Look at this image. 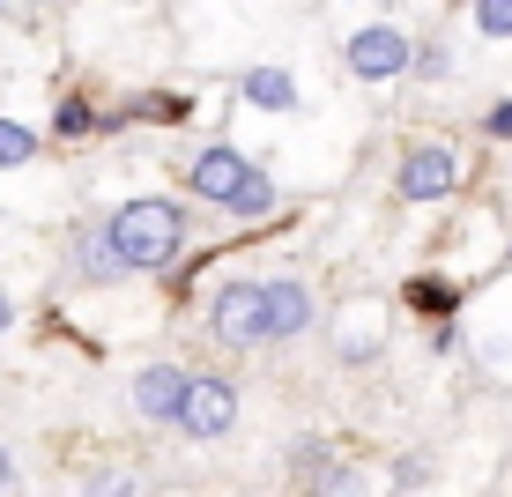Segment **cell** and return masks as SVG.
I'll use <instances>...</instances> for the list:
<instances>
[{"mask_svg":"<svg viewBox=\"0 0 512 497\" xmlns=\"http://www.w3.org/2000/svg\"><path fill=\"white\" fill-rule=\"evenodd\" d=\"M104 238H112V260L127 275H156V268H171V260L186 253L193 216L179 201H164V193H141V201H127L112 223H104Z\"/></svg>","mask_w":512,"mask_h":497,"instance_id":"6da1fadb","label":"cell"},{"mask_svg":"<svg viewBox=\"0 0 512 497\" xmlns=\"http://www.w3.org/2000/svg\"><path fill=\"white\" fill-rule=\"evenodd\" d=\"M409 60H416V38H401L394 23H364L357 38L342 45V67L357 82H394V75H409Z\"/></svg>","mask_w":512,"mask_h":497,"instance_id":"7a4b0ae2","label":"cell"},{"mask_svg":"<svg viewBox=\"0 0 512 497\" xmlns=\"http://www.w3.org/2000/svg\"><path fill=\"white\" fill-rule=\"evenodd\" d=\"M453 186H461V149H446V141H416V149L401 156V171H394L401 201H446Z\"/></svg>","mask_w":512,"mask_h":497,"instance_id":"3957f363","label":"cell"},{"mask_svg":"<svg viewBox=\"0 0 512 497\" xmlns=\"http://www.w3.org/2000/svg\"><path fill=\"white\" fill-rule=\"evenodd\" d=\"M253 171H260L253 156H238L231 141H216V149H201V156L186 164V186H193V201H208V208H231L238 193L253 186Z\"/></svg>","mask_w":512,"mask_h":497,"instance_id":"277c9868","label":"cell"},{"mask_svg":"<svg viewBox=\"0 0 512 497\" xmlns=\"http://www.w3.org/2000/svg\"><path fill=\"white\" fill-rule=\"evenodd\" d=\"M179 431L193 446H216V438L238 431V386L231 379H193L186 386V408H179Z\"/></svg>","mask_w":512,"mask_h":497,"instance_id":"5b68a950","label":"cell"},{"mask_svg":"<svg viewBox=\"0 0 512 497\" xmlns=\"http://www.w3.org/2000/svg\"><path fill=\"white\" fill-rule=\"evenodd\" d=\"M208 334H216L223 349H260L268 342V327H260V282H223V290L208 297Z\"/></svg>","mask_w":512,"mask_h":497,"instance_id":"8992f818","label":"cell"},{"mask_svg":"<svg viewBox=\"0 0 512 497\" xmlns=\"http://www.w3.org/2000/svg\"><path fill=\"white\" fill-rule=\"evenodd\" d=\"M186 386H193L186 364H141V371H134V416H141V423H179Z\"/></svg>","mask_w":512,"mask_h":497,"instance_id":"52a82bcc","label":"cell"},{"mask_svg":"<svg viewBox=\"0 0 512 497\" xmlns=\"http://www.w3.org/2000/svg\"><path fill=\"white\" fill-rule=\"evenodd\" d=\"M260 327H268V342H297V334L312 327V290L297 275L260 282Z\"/></svg>","mask_w":512,"mask_h":497,"instance_id":"ba28073f","label":"cell"},{"mask_svg":"<svg viewBox=\"0 0 512 497\" xmlns=\"http://www.w3.org/2000/svg\"><path fill=\"white\" fill-rule=\"evenodd\" d=\"M67 268H75V282H119L127 268L112 260V238H104V223H82L75 238H67Z\"/></svg>","mask_w":512,"mask_h":497,"instance_id":"9c48e42d","label":"cell"},{"mask_svg":"<svg viewBox=\"0 0 512 497\" xmlns=\"http://www.w3.org/2000/svg\"><path fill=\"white\" fill-rule=\"evenodd\" d=\"M238 97L253 104V112H290V104H297V75H290V67H245Z\"/></svg>","mask_w":512,"mask_h":497,"instance_id":"30bf717a","label":"cell"},{"mask_svg":"<svg viewBox=\"0 0 512 497\" xmlns=\"http://www.w3.org/2000/svg\"><path fill=\"white\" fill-rule=\"evenodd\" d=\"M268 208H275V179H268V171H253V186H245L238 201L223 208V216H238V223H260V216H268Z\"/></svg>","mask_w":512,"mask_h":497,"instance_id":"8fae6325","label":"cell"},{"mask_svg":"<svg viewBox=\"0 0 512 497\" xmlns=\"http://www.w3.org/2000/svg\"><path fill=\"white\" fill-rule=\"evenodd\" d=\"M141 490H149V483H141L134 468H97L90 483H82V497H141Z\"/></svg>","mask_w":512,"mask_h":497,"instance_id":"7c38bea8","label":"cell"},{"mask_svg":"<svg viewBox=\"0 0 512 497\" xmlns=\"http://www.w3.org/2000/svg\"><path fill=\"white\" fill-rule=\"evenodd\" d=\"M30 156H38V134H30V127H15V119H0V171L30 164Z\"/></svg>","mask_w":512,"mask_h":497,"instance_id":"4fadbf2b","label":"cell"},{"mask_svg":"<svg viewBox=\"0 0 512 497\" xmlns=\"http://www.w3.org/2000/svg\"><path fill=\"white\" fill-rule=\"evenodd\" d=\"M312 497H364V475L349 468V460H334L327 475H312Z\"/></svg>","mask_w":512,"mask_h":497,"instance_id":"5bb4252c","label":"cell"},{"mask_svg":"<svg viewBox=\"0 0 512 497\" xmlns=\"http://www.w3.org/2000/svg\"><path fill=\"white\" fill-rule=\"evenodd\" d=\"M475 30L483 38H512V0H475Z\"/></svg>","mask_w":512,"mask_h":497,"instance_id":"9a60e30c","label":"cell"},{"mask_svg":"<svg viewBox=\"0 0 512 497\" xmlns=\"http://www.w3.org/2000/svg\"><path fill=\"white\" fill-rule=\"evenodd\" d=\"M52 127H60V134H90V127H97V112H90L82 97H67L60 112H52Z\"/></svg>","mask_w":512,"mask_h":497,"instance_id":"2e32d148","label":"cell"},{"mask_svg":"<svg viewBox=\"0 0 512 497\" xmlns=\"http://www.w3.org/2000/svg\"><path fill=\"white\" fill-rule=\"evenodd\" d=\"M409 305H416V312H446V305H453V290H446V282H416Z\"/></svg>","mask_w":512,"mask_h":497,"instance_id":"e0dca14e","label":"cell"},{"mask_svg":"<svg viewBox=\"0 0 512 497\" xmlns=\"http://www.w3.org/2000/svg\"><path fill=\"white\" fill-rule=\"evenodd\" d=\"M483 127H490V134H512V97H505V104H498V112H490V119H483Z\"/></svg>","mask_w":512,"mask_h":497,"instance_id":"ac0fdd59","label":"cell"},{"mask_svg":"<svg viewBox=\"0 0 512 497\" xmlns=\"http://www.w3.org/2000/svg\"><path fill=\"white\" fill-rule=\"evenodd\" d=\"M8 483H15V453L0 446V490H8Z\"/></svg>","mask_w":512,"mask_h":497,"instance_id":"d6986e66","label":"cell"},{"mask_svg":"<svg viewBox=\"0 0 512 497\" xmlns=\"http://www.w3.org/2000/svg\"><path fill=\"white\" fill-rule=\"evenodd\" d=\"M8 327H15V297L0 290V334H8Z\"/></svg>","mask_w":512,"mask_h":497,"instance_id":"ffe728a7","label":"cell"}]
</instances>
